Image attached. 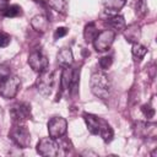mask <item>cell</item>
Returning <instances> with one entry per match:
<instances>
[{
  "label": "cell",
  "mask_w": 157,
  "mask_h": 157,
  "mask_svg": "<svg viewBox=\"0 0 157 157\" xmlns=\"http://www.w3.org/2000/svg\"><path fill=\"white\" fill-rule=\"evenodd\" d=\"M72 74H74V70L70 66H65L63 69L61 75H60V88H61V92L70 90V86L72 83Z\"/></svg>",
  "instance_id": "14"
},
{
  "label": "cell",
  "mask_w": 157,
  "mask_h": 157,
  "mask_svg": "<svg viewBox=\"0 0 157 157\" xmlns=\"http://www.w3.org/2000/svg\"><path fill=\"white\" fill-rule=\"evenodd\" d=\"M136 13L139 16H145L147 13V0H139L136 4Z\"/></svg>",
  "instance_id": "22"
},
{
  "label": "cell",
  "mask_w": 157,
  "mask_h": 157,
  "mask_svg": "<svg viewBox=\"0 0 157 157\" xmlns=\"http://www.w3.org/2000/svg\"><path fill=\"white\" fill-rule=\"evenodd\" d=\"M28 65L31 66V69L33 71L40 74V72L48 70L49 60L40 50H34L28 55Z\"/></svg>",
  "instance_id": "10"
},
{
  "label": "cell",
  "mask_w": 157,
  "mask_h": 157,
  "mask_svg": "<svg viewBox=\"0 0 157 157\" xmlns=\"http://www.w3.org/2000/svg\"><path fill=\"white\" fill-rule=\"evenodd\" d=\"M114 39H115V32L112 29H104V31L97 33V36L94 37L92 43L97 52H105L110 48Z\"/></svg>",
  "instance_id": "6"
},
{
  "label": "cell",
  "mask_w": 157,
  "mask_h": 157,
  "mask_svg": "<svg viewBox=\"0 0 157 157\" xmlns=\"http://www.w3.org/2000/svg\"><path fill=\"white\" fill-rule=\"evenodd\" d=\"M112 63H113V59H112L110 56H103V58H101L99 61H98V64H99V66H101L102 70H107L108 67H110Z\"/></svg>",
  "instance_id": "25"
},
{
  "label": "cell",
  "mask_w": 157,
  "mask_h": 157,
  "mask_svg": "<svg viewBox=\"0 0 157 157\" xmlns=\"http://www.w3.org/2000/svg\"><path fill=\"white\" fill-rule=\"evenodd\" d=\"M123 32H124V36H125V38H126L128 42H130V43H137L139 42V39H140V32H141L139 25L132 23L129 27H125L123 29Z\"/></svg>",
  "instance_id": "16"
},
{
  "label": "cell",
  "mask_w": 157,
  "mask_h": 157,
  "mask_svg": "<svg viewBox=\"0 0 157 157\" xmlns=\"http://www.w3.org/2000/svg\"><path fill=\"white\" fill-rule=\"evenodd\" d=\"M90 87H91V92L101 99H107L109 97L110 90H112L109 77L102 71H97L91 75Z\"/></svg>",
  "instance_id": "2"
},
{
  "label": "cell",
  "mask_w": 157,
  "mask_h": 157,
  "mask_svg": "<svg viewBox=\"0 0 157 157\" xmlns=\"http://www.w3.org/2000/svg\"><path fill=\"white\" fill-rule=\"evenodd\" d=\"M10 139L15 145H17L21 148H27L31 145V134L29 130L27 129L26 125L23 124H15L10 132H9Z\"/></svg>",
  "instance_id": "3"
},
{
  "label": "cell",
  "mask_w": 157,
  "mask_h": 157,
  "mask_svg": "<svg viewBox=\"0 0 157 157\" xmlns=\"http://www.w3.org/2000/svg\"><path fill=\"white\" fill-rule=\"evenodd\" d=\"M11 75V71H10V67L5 64H0V85Z\"/></svg>",
  "instance_id": "23"
},
{
  "label": "cell",
  "mask_w": 157,
  "mask_h": 157,
  "mask_svg": "<svg viewBox=\"0 0 157 157\" xmlns=\"http://www.w3.org/2000/svg\"><path fill=\"white\" fill-rule=\"evenodd\" d=\"M7 6H9V1L7 0H0V13L1 15H4L5 10L7 9Z\"/></svg>",
  "instance_id": "28"
},
{
  "label": "cell",
  "mask_w": 157,
  "mask_h": 157,
  "mask_svg": "<svg viewBox=\"0 0 157 157\" xmlns=\"http://www.w3.org/2000/svg\"><path fill=\"white\" fill-rule=\"evenodd\" d=\"M48 5L61 15H66L67 12V1L66 0H47Z\"/></svg>",
  "instance_id": "18"
},
{
  "label": "cell",
  "mask_w": 157,
  "mask_h": 157,
  "mask_svg": "<svg viewBox=\"0 0 157 157\" xmlns=\"http://www.w3.org/2000/svg\"><path fill=\"white\" fill-rule=\"evenodd\" d=\"M11 42V37L10 34L5 33V32H0V48H5L10 44Z\"/></svg>",
  "instance_id": "26"
},
{
  "label": "cell",
  "mask_w": 157,
  "mask_h": 157,
  "mask_svg": "<svg viewBox=\"0 0 157 157\" xmlns=\"http://www.w3.org/2000/svg\"><path fill=\"white\" fill-rule=\"evenodd\" d=\"M141 112L144 113V115L147 118V119H151L155 117V108H152L150 104H144L141 107Z\"/></svg>",
  "instance_id": "24"
},
{
  "label": "cell",
  "mask_w": 157,
  "mask_h": 157,
  "mask_svg": "<svg viewBox=\"0 0 157 157\" xmlns=\"http://www.w3.org/2000/svg\"><path fill=\"white\" fill-rule=\"evenodd\" d=\"M21 86V80L18 76H9L1 85H0V96L5 99L15 98Z\"/></svg>",
  "instance_id": "5"
},
{
  "label": "cell",
  "mask_w": 157,
  "mask_h": 157,
  "mask_svg": "<svg viewBox=\"0 0 157 157\" xmlns=\"http://www.w3.org/2000/svg\"><path fill=\"white\" fill-rule=\"evenodd\" d=\"M98 31H97V27H96V23L94 22H90L86 25L85 29H83V38L88 43V42H92L94 39V37L97 36Z\"/></svg>",
  "instance_id": "20"
},
{
  "label": "cell",
  "mask_w": 157,
  "mask_h": 157,
  "mask_svg": "<svg viewBox=\"0 0 157 157\" xmlns=\"http://www.w3.org/2000/svg\"><path fill=\"white\" fill-rule=\"evenodd\" d=\"M31 26L39 33H44L47 32L48 27H49V20L47 16L44 15H36L32 17L31 20Z\"/></svg>",
  "instance_id": "12"
},
{
  "label": "cell",
  "mask_w": 157,
  "mask_h": 157,
  "mask_svg": "<svg viewBox=\"0 0 157 157\" xmlns=\"http://www.w3.org/2000/svg\"><path fill=\"white\" fill-rule=\"evenodd\" d=\"M131 53H132V56L136 61H140L146 54H147V48L142 44H140L139 42L137 43H132V47H131Z\"/></svg>",
  "instance_id": "19"
},
{
  "label": "cell",
  "mask_w": 157,
  "mask_h": 157,
  "mask_svg": "<svg viewBox=\"0 0 157 157\" xmlns=\"http://www.w3.org/2000/svg\"><path fill=\"white\" fill-rule=\"evenodd\" d=\"M56 61L60 66L65 67V66H71L72 63H74V55H72V52L69 49V48H63L58 52V55H56Z\"/></svg>",
  "instance_id": "13"
},
{
  "label": "cell",
  "mask_w": 157,
  "mask_h": 157,
  "mask_svg": "<svg viewBox=\"0 0 157 157\" xmlns=\"http://www.w3.org/2000/svg\"><path fill=\"white\" fill-rule=\"evenodd\" d=\"M136 135L141 137H155L157 134V128L155 123H141L139 121L135 126Z\"/></svg>",
  "instance_id": "11"
},
{
  "label": "cell",
  "mask_w": 157,
  "mask_h": 157,
  "mask_svg": "<svg viewBox=\"0 0 157 157\" xmlns=\"http://www.w3.org/2000/svg\"><path fill=\"white\" fill-rule=\"evenodd\" d=\"M67 32H69V29L66 27H58L55 29V32H54V38L55 39H59L61 37H65L67 34Z\"/></svg>",
  "instance_id": "27"
},
{
  "label": "cell",
  "mask_w": 157,
  "mask_h": 157,
  "mask_svg": "<svg viewBox=\"0 0 157 157\" xmlns=\"http://www.w3.org/2000/svg\"><path fill=\"white\" fill-rule=\"evenodd\" d=\"M83 119H85L88 131L92 135H99L104 142H110L113 140L114 132H113L112 126L108 124V121L90 113H83Z\"/></svg>",
  "instance_id": "1"
},
{
  "label": "cell",
  "mask_w": 157,
  "mask_h": 157,
  "mask_svg": "<svg viewBox=\"0 0 157 157\" xmlns=\"http://www.w3.org/2000/svg\"><path fill=\"white\" fill-rule=\"evenodd\" d=\"M20 15H22V9L18 5H9L4 12V16L6 17H17Z\"/></svg>",
  "instance_id": "21"
},
{
  "label": "cell",
  "mask_w": 157,
  "mask_h": 157,
  "mask_svg": "<svg viewBox=\"0 0 157 157\" xmlns=\"http://www.w3.org/2000/svg\"><path fill=\"white\" fill-rule=\"evenodd\" d=\"M55 78H54V72L53 71H43L39 74L38 80H37V90L40 94L43 96H49L54 88Z\"/></svg>",
  "instance_id": "8"
},
{
  "label": "cell",
  "mask_w": 157,
  "mask_h": 157,
  "mask_svg": "<svg viewBox=\"0 0 157 157\" xmlns=\"http://www.w3.org/2000/svg\"><path fill=\"white\" fill-rule=\"evenodd\" d=\"M48 134L52 139H60L66 134L67 121L61 117H54L48 121Z\"/></svg>",
  "instance_id": "9"
},
{
  "label": "cell",
  "mask_w": 157,
  "mask_h": 157,
  "mask_svg": "<svg viewBox=\"0 0 157 157\" xmlns=\"http://www.w3.org/2000/svg\"><path fill=\"white\" fill-rule=\"evenodd\" d=\"M10 115L15 124H23L32 118L31 104L27 102H20L10 108Z\"/></svg>",
  "instance_id": "4"
},
{
  "label": "cell",
  "mask_w": 157,
  "mask_h": 157,
  "mask_svg": "<svg viewBox=\"0 0 157 157\" xmlns=\"http://www.w3.org/2000/svg\"><path fill=\"white\" fill-rule=\"evenodd\" d=\"M110 28H112V31H123L124 28H125V20H124V17L123 16H120V15H113L110 18H108V21L105 22Z\"/></svg>",
  "instance_id": "17"
},
{
  "label": "cell",
  "mask_w": 157,
  "mask_h": 157,
  "mask_svg": "<svg viewBox=\"0 0 157 157\" xmlns=\"http://www.w3.org/2000/svg\"><path fill=\"white\" fill-rule=\"evenodd\" d=\"M125 2L126 0H102L104 10L109 15H117L119 10L125 5Z\"/></svg>",
  "instance_id": "15"
},
{
  "label": "cell",
  "mask_w": 157,
  "mask_h": 157,
  "mask_svg": "<svg viewBox=\"0 0 157 157\" xmlns=\"http://www.w3.org/2000/svg\"><path fill=\"white\" fill-rule=\"evenodd\" d=\"M59 144L55 141V139L43 137L37 144V152L40 156L44 157H56L59 155Z\"/></svg>",
  "instance_id": "7"
}]
</instances>
